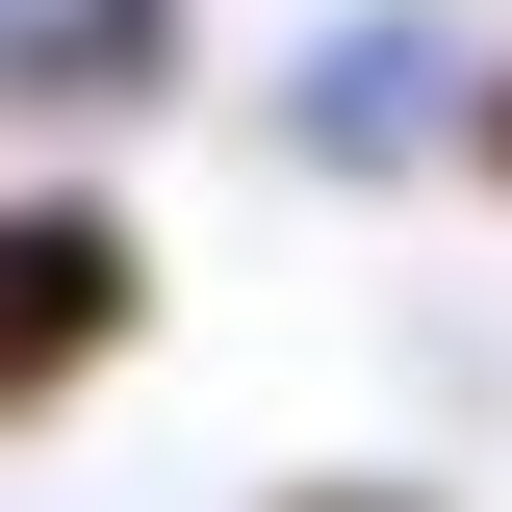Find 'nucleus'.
I'll list each match as a JSON object with an SVG mask.
<instances>
[{"label": "nucleus", "mask_w": 512, "mask_h": 512, "mask_svg": "<svg viewBox=\"0 0 512 512\" xmlns=\"http://www.w3.org/2000/svg\"><path fill=\"white\" fill-rule=\"evenodd\" d=\"M103 333H128V231H103V205H26V231H0V410L77 384Z\"/></svg>", "instance_id": "f257e3e1"}]
</instances>
